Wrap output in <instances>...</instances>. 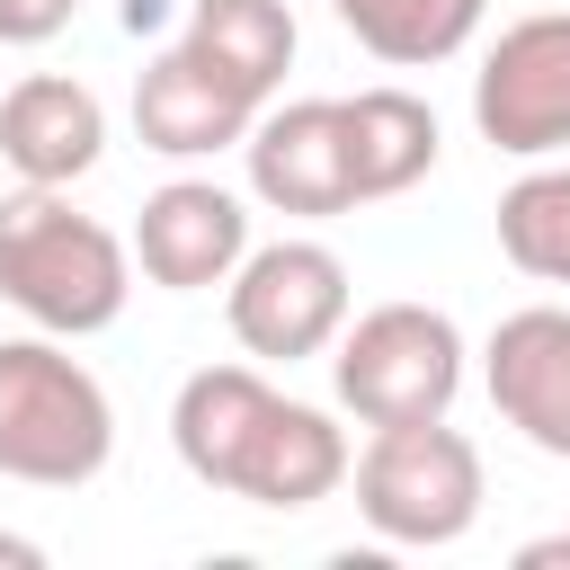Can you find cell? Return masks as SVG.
<instances>
[{
	"mask_svg": "<svg viewBox=\"0 0 570 570\" xmlns=\"http://www.w3.org/2000/svg\"><path fill=\"white\" fill-rule=\"evenodd\" d=\"M169 445L205 490L276 508V517L321 508L347 481L338 419L312 401H285L258 365H196L169 401Z\"/></svg>",
	"mask_w": 570,
	"mask_h": 570,
	"instance_id": "6da1fadb",
	"label": "cell"
},
{
	"mask_svg": "<svg viewBox=\"0 0 570 570\" xmlns=\"http://www.w3.org/2000/svg\"><path fill=\"white\" fill-rule=\"evenodd\" d=\"M134 258L151 285L169 294H205V285H232V267L249 258V205L214 178H169L142 196L134 214Z\"/></svg>",
	"mask_w": 570,
	"mask_h": 570,
	"instance_id": "30bf717a",
	"label": "cell"
},
{
	"mask_svg": "<svg viewBox=\"0 0 570 570\" xmlns=\"http://www.w3.org/2000/svg\"><path fill=\"white\" fill-rule=\"evenodd\" d=\"M338 142H347L356 205H383L436 169V107L410 89H356V98H338Z\"/></svg>",
	"mask_w": 570,
	"mask_h": 570,
	"instance_id": "4fadbf2b",
	"label": "cell"
},
{
	"mask_svg": "<svg viewBox=\"0 0 570 570\" xmlns=\"http://www.w3.org/2000/svg\"><path fill=\"white\" fill-rule=\"evenodd\" d=\"M249 196L276 205V214H303V223H330V214H356V187H347V142H338V98H294V107H267L249 134Z\"/></svg>",
	"mask_w": 570,
	"mask_h": 570,
	"instance_id": "8fae6325",
	"label": "cell"
},
{
	"mask_svg": "<svg viewBox=\"0 0 570 570\" xmlns=\"http://www.w3.org/2000/svg\"><path fill=\"white\" fill-rule=\"evenodd\" d=\"M490 410L552 463H570V303H525L481 347Z\"/></svg>",
	"mask_w": 570,
	"mask_h": 570,
	"instance_id": "ba28073f",
	"label": "cell"
},
{
	"mask_svg": "<svg viewBox=\"0 0 570 570\" xmlns=\"http://www.w3.org/2000/svg\"><path fill=\"white\" fill-rule=\"evenodd\" d=\"M232 338L267 365H303L347 330V258L330 240H267L223 285Z\"/></svg>",
	"mask_w": 570,
	"mask_h": 570,
	"instance_id": "8992f818",
	"label": "cell"
},
{
	"mask_svg": "<svg viewBox=\"0 0 570 570\" xmlns=\"http://www.w3.org/2000/svg\"><path fill=\"white\" fill-rule=\"evenodd\" d=\"M116 454L107 383L62 338H0V481L27 490H80Z\"/></svg>",
	"mask_w": 570,
	"mask_h": 570,
	"instance_id": "3957f363",
	"label": "cell"
},
{
	"mask_svg": "<svg viewBox=\"0 0 570 570\" xmlns=\"http://www.w3.org/2000/svg\"><path fill=\"white\" fill-rule=\"evenodd\" d=\"M499 249L534 285H570V169H525L499 196Z\"/></svg>",
	"mask_w": 570,
	"mask_h": 570,
	"instance_id": "2e32d148",
	"label": "cell"
},
{
	"mask_svg": "<svg viewBox=\"0 0 570 570\" xmlns=\"http://www.w3.org/2000/svg\"><path fill=\"white\" fill-rule=\"evenodd\" d=\"M160 18H169V0H125V27H134V36H151Z\"/></svg>",
	"mask_w": 570,
	"mask_h": 570,
	"instance_id": "d6986e66",
	"label": "cell"
},
{
	"mask_svg": "<svg viewBox=\"0 0 570 570\" xmlns=\"http://www.w3.org/2000/svg\"><path fill=\"white\" fill-rule=\"evenodd\" d=\"M80 18V0H0V45H53Z\"/></svg>",
	"mask_w": 570,
	"mask_h": 570,
	"instance_id": "e0dca14e",
	"label": "cell"
},
{
	"mask_svg": "<svg viewBox=\"0 0 570 570\" xmlns=\"http://www.w3.org/2000/svg\"><path fill=\"white\" fill-rule=\"evenodd\" d=\"M347 481H356V517L401 543V552H436V543H463L472 517H481V454L463 428L445 419H410V428H374L365 454H347Z\"/></svg>",
	"mask_w": 570,
	"mask_h": 570,
	"instance_id": "277c9868",
	"label": "cell"
},
{
	"mask_svg": "<svg viewBox=\"0 0 570 570\" xmlns=\"http://www.w3.org/2000/svg\"><path fill=\"white\" fill-rule=\"evenodd\" d=\"M552 561H570V525H561V534H534V543L517 552V570H552Z\"/></svg>",
	"mask_w": 570,
	"mask_h": 570,
	"instance_id": "ac0fdd59",
	"label": "cell"
},
{
	"mask_svg": "<svg viewBox=\"0 0 570 570\" xmlns=\"http://www.w3.org/2000/svg\"><path fill=\"white\" fill-rule=\"evenodd\" d=\"M125 294H134V258L98 214H80L62 187L0 196V303L9 312H27L45 338H98L116 330Z\"/></svg>",
	"mask_w": 570,
	"mask_h": 570,
	"instance_id": "7a4b0ae2",
	"label": "cell"
},
{
	"mask_svg": "<svg viewBox=\"0 0 570 570\" xmlns=\"http://www.w3.org/2000/svg\"><path fill=\"white\" fill-rule=\"evenodd\" d=\"M258 107H267V98H249V89H240L223 62H205L187 36H178L169 53H151L142 80H134V134H142V151H160V160L232 151V142L258 125Z\"/></svg>",
	"mask_w": 570,
	"mask_h": 570,
	"instance_id": "9c48e42d",
	"label": "cell"
},
{
	"mask_svg": "<svg viewBox=\"0 0 570 570\" xmlns=\"http://www.w3.org/2000/svg\"><path fill=\"white\" fill-rule=\"evenodd\" d=\"M187 45L223 62L249 98H276L294 62V9L285 0H187Z\"/></svg>",
	"mask_w": 570,
	"mask_h": 570,
	"instance_id": "5bb4252c",
	"label": "cell"
},
{
	"mask_svg": "<svg viewBox=\"0 0 570 570\" xmlns=\"http://www.w3.org/2000/svg\"><path fill=\"white\" fill-rule=\"evenodd\" d=\"M98 151H107V107L89 80L27 71L0 98V160L18 169V187H71L98 169Z\"/></svg>",
	"mask_w": 570,
	"mask_h": 570,
	"instance_id": "7c38bea8",
	"label": "cell"
},
{
	"mask_svg": "<svg viewBox=\"0 0 570 570\" xmlns=\"http://www.w3.org/2000/svg\"><path fill=\"white\" fill-rule=\"evenodd\" d=\"M472 125L508 160L570 151V9H534L499 27V45L472 71Z\"/></svg>",
	"mask_w": 570,
	"mask_h": 570,
	"instance_id": "52a82bcc",
	"label": "cell"
},
{
	"mask_svg": "<svg viewBox=\"0 0 570 570\" xmlns=\"http://www.w3.org/2000/svg\"><path fill=\"white\" fill-rule=\"evenodd\" d=\"M330 9H338V27H347L374 62L428 71V62H445V53L472 45V27H481L490 0H330Z\"/></svg>",
	"mask_w": 570,
	"mask_h": 570,
	"instance_id": "9a60e30c",
	"label": "cell"
},
{
	"mask_svg": "<svg viewBox=\"0 0 570 570\" xmlns=\"http://www.w3.org/2000/svg\"><path fill=\"white\" fill-rule=\"evenodd\" d=\"M330 383L338 410H356L365 428H410V419H445L463 392V330L436 303H374L330 338Z\"/></svg>",
	"mask_w": 570,
	"mask_h": 570,
	"instance_id": "5b68a950",
	"label": "cell"
},
{
	"mask_svg": "<svg viewBox=\"0 0 570 570\" xmlns=\"http://www.w3.org/2000/svg\"><path fill=\"white\" fill-rule=\"evenodd\" d=\"M0 561H18V570H36V561H45V543H27V534H0Z\"/></svg>",
	"mask_w": 570,
	"mask_h": 570,
	"instance_id": "ffe728a7",
	"label": "cell"
}]
</instances>
